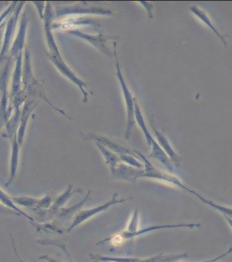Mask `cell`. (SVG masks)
Segmentation results:
<instances>
[{
	"mask_svg": "<svg viewBox=\"0 0 232 262\" xmlns=\"http://www.w3.org/2000/svg\"><path fill=\"white\" fill-rule=\"evenodd\" d=\"M201 227V224L200 223H179V224H168V225H154L150 226V227H146L144 229L138 230L137 232H134V233H128V232L123 231L115 235L114 236L110 237V238H105L100 241L97 244V245H103L107 242H111L113 244H120L124 240L131 239V238H136L139 235H145V234L149 233L152 231L159 230H168V229H180V228H187V229H200Z\"/></svg>",
	"mask_w": 232,
	"mask_h": 262,
	"instance_id": "1",
	"label": "cell"
},
{
	"mask_svg": "<svg viewBox=\"0 0 232 262\" xmlns=\"http://www.w3.org/2000/svg\"><path fill=\"white\" fill-rule=\"evenodd\" d=\"M116 43H113V53H114L115 63H116V75L118 80L120 82V86L124 95L125 101H126V113H127V123H126V129L125 133V138L126 140L129 139L132 133L133 128L134 127L136 120H135V110L134 101L135 98L133 97L132 94L130 92L127 84L123 78V74H122L121 69L119 62H118V56L116 52Z\"/></svg>",
	"mask_w": 232,
	"mask_h": 262,
	"instance_id": "2",
	"label": "cell"
},
{
	"mask_svg": "<svg viewBox=\"0 0 232 262\" xmlns=\"http://www.w3.org/2000/svg\"><path fill=\"white\" fill-rule=\"evenodd\" d=\"M134 152L136 156H139L141 161H143V164H144L145 172L144 174H143V178L164 181V182L172 184V185H174L175 187L180 188V189L189 192L190 188L185 186L182 183V181L179 178H177V176H173L170 172H164V171L157 169V167H155L154 165L150 162L146 156H143L142 153L140 152V151L134 150Z\"/></svg>",
	"mask_w": 232,
	"mask_h": 262,
	"instance_id": "3",
	"label": "cell"
},
{
	"mask_svg": "<svg viewBox=\"0 0 232 262\" xmlns=\"http://www.w3.org/2000/svg\"><path fill=\"white\" fill-rule=\"evenodd\" d=\"M119 194H113L111 200L98 207H94V208L88 209V210H80L77 212L76 216L74 217L72 221V225H70L69 228L67 229V232H72L74 229L78 227L79 225L84 223V222L88 221V219H91L92 217L95 216L100 212H105L107 210L112 207V206L117 205V204H123V203L127 202V201L132 200V197L123 198V199H118Z\"/></svg>",
	"mask_w": 232,
	"mask_h": 262,
	"instance_id": "4",
	"label": "cell"
},
{
	"mask_svg": "<svg viewBox=\"0 0 232 262\" xmlns=\"http://www.w3.org/2000/svg\"><path fill=\"white\" fill-rule=\"evenodd\" d=\"M70 34H73L76 37L81 38L84 40L88 41L91 45L95 46L96 49L103 52L105 55L108 57H111V53L108 49L106 45V42L109 39H116V37H110V36H104L100 34V35H90V34H85L82 31L77 30V29H70L68 30Z\"/></svg>",
	"mask_w": 232,
	"mask_h": 262,
	"instance_id": "5",
	"label": "cell"
},
{
	"mask_svg": "<svg viewBox=\"0 0 232 262\" xmlns=\"http://www.w3.org/2000/svg\"><path fill=\"white\" fill-rule=\"evenodd\" d=\"M144 172V169H140L129 165L120 163L111 174L116 179L134 183L138 179L143 178Z\"/></svg>",
	"mask_w": 232,
	"mask_h": 262,
	"instance_id": "6",
	"label": "cell"
},
{
	"mask_svg": "<svg viewBox=\"0 0 232 262\" xmlns=\"http://www.w3.org/2000/svg\"><path fill=\"white\" fill-rule=\"evenodd\" d=\"M152 128L153 130H154V134H155L156 138H157V143H159L160 147L165 151L168 157L170 158L174 166L177 168L180 167L182 158L176 152L175 150L172 147V145L169 142V139L166 138V135L157 129L153 123Z\"/></svg>",
	"mask_w": 232,
	"mask_h": 262,
	"instance_id": "7",
	"label": "cell"
},
{
	"mask_svg": "<svg viewBox=\"0 0 232 262\" xmlns=\"http://www.w3.org/2000/svg\"><path fill=\"white\" fill-rule=\"evenodd\" d=\"M87 139L95 140V141L101 143L102 145L108 148V149H111V151L116 153V154L118 153L119 155H130V156L137 157V156L135 154L134 149L125 147V146L120 145V143H117L116 141L109 139V138H106V137L98 135L89 134L88 135Z\"/></svg>",
	"mask_w": 232,
	"mask_h": 262,
	"instance_id": "8",
	"label": "cell"
},
{
	"mask_svg": "<svg viewBox=\"0 0 232 262\" xmlns=\"http://www.w3.org/2000/svg\"><path fill=\"white\" fill-rule=\"evenodd\" d=\"M73 189L74 186L72 184L67 186L65 192L61 194L59 197H57V199L54 201L52 205L51 206L50 208L48 210L49 217H52L54 216V215H57L59 210L62 208V207L65 205V203L72 198L74 194L82 193L81 189H77V190L75 191Z\"/></svg>",
	"mask_w": 232,
	"mask_h": 262,
	"instance_id": "9",
	"label": "cell"
},
{
	"mask_svg": "<svg viewBox=\"0 0 232 262\" xmlns=\"http://www.w3.org/2000/svg\"><path fill=\"white\" fill-rule=\"evenodd\" d=\"M189 11L192 13V14H195L197 18H198L200 20H201L205 26H208V28L216 34L217 37L221 40V42L224 44L225 46H227L226 40H225V36L223 35L221 33L219 32V31L217 30L216 27H215L214 23L212 22L210 16L207 15L205 11H202V10L200 9L197 7V6H191L190 8H189Z\"/></svg>",
	"mask_w": 232,
	"mask_h": 262,
	"instance_id": "10",
	"label": "cell"
},
{
	"mask_svg": "<svg viewBox=\"0 0 232 262\" xmlns=\"http://www.w3.org/2000/svg\"><path fill=\"white\" fill-rule=\"evenodd\" d=\"M189 192L197 197L200 202L203 203L205 205L212 207L214 210L218 211L219 212L222 214L223 216H227L232 219V207H226V206L217 204V203L213 202V201L203 197L200 193H198L197 191L193 190V189H190Z\"/></svg>",
	"mask_w": 232,
	"mask_h": 262,
	"instance_id": "11",
	"label": "cell"
},
{
	"mask_svg": "<svg viewBox=\"0 0 232 262\" xmlns=\"http://www.w3.org/2000/svg\"><path fill=\"white\" fill-rule=\"evenodd\" d=\"M97 146L99 150L101 151L102 155L105 158V163L109 166L110 169H111V172L113 173V171L116 169L117 166L120 163V158L119 156L116 154V153L113 152V151H110L108 148L102 145L101 143L97 142L95 141Z\"/></svg>",
	"mask_w": 232,
	"mask_h": 262,
	"instance_id": "12",
	"label": "cell"
},
{
	"mask_svg": "<svg viewBox=\"0 0 232 262\" xmlns=\"http://www.w3.org/2000/svg\"><path fill=\"white\" fill-rule=\"evenodd\" d=\"M19 143L17 141V138H14V143L12 147V156L11 160V169H10L9 179L6 184V187H8L12 184L15 179L16 170H17L18 160H19Z\"/></svg>",
	"mask_w": 232,
	"mask_h": 262,
	"instance_id": "13",
	"label": "cell"
},
{
	"mask_svg": "<svg viewBox=\"0 0 232 262\" xmlns=\"http://www.w3.org/2000/svg\"><path fill=\"white\" fill-rule=\"evenodd\" d=\"M90 199H91V190L88 191L86 196L84 198L83 200L77 203L76 205L72 206V207H68V208L60 209L59 212H57V216L60 217V219H67V217L72 216L74 213L80 210L81 207L84 205V204L88 202V200H90Z\"/></svg>",
	"mask_w": 232,
	"mask_h": 262,
	"instance_id": "14",
	"label": "cell"
},
{
	"mask_svg": "<svg viewBox=\"0 0 232 262\" xmlns=\"http://www.w3.org/2000/svg\"><path fill=\"white\" fill-rule=\"evenodd\" d=\"M0 204H3V206H6L8 209L15 211V212L20 214L22 216L29 219L31 222H34V219H33V217L29 216L26 212H23L22 210L18 208L16 204L13 202L12 199H11V196L7 195L4 191L2 190V189H0Z\"/></svg>",
	"mask_w": 232,
	"mask_h": 262,
	"instance_id": "15",
	"label": "cell"
},
{
	"mask_svg": "<svg viewBox=\"0 0 232 262\" xmlns=\"http://www.w3.org/2000/svg\"><path fill=\"white\" fill-rule=\"evenodd\" d=\"M90 258L95 261L102 262H137L139 258L133 257H111L105 255L90 254Z\"/></svg>",
	"mask_w": 232,
	"mask_h": 262,
	"instance_id": "16",
	"label": "cell"
},
{
	"mask_svg": "<svg viewBox=\"0 0 232 262\" xmlns=\"http://www.w3.org/2000/svg\"><path fill=\"white\" fill-rule=\"evenodd\" d=\"M13 202L16 205L21 207H37L39 199L35 198L28 197V196H21V197H11Z\"/></svg>",
	"mask_w": 232,
	"mask_h": 262,
	"instance_id": "17",
	"label": "cell"
},
{
	"mask_svg": "<svg viewBox=\"0 0 232 262\" xmlns=\"http://www.w3.org/2000/svg\"><path fill=\"white\" fill-rule=\"evenodd\" d=\"M33 225L36 227L38 232H49V233H56L62 235L64 233V230L58 226L54 224H44V225H36L34 222H31Z\"/></svg>",
	"mask_w": 232,
	"mask_h": 262,
	"instance_id": "18",
	"label": "cell"
},
{
	"mask_svg": "<svg viewBox=\"0 0 232 262\" xmlns=\"http://www.w3.org/2000/svg\"><path fill=\"white\" fill-rule=\"evenodd\" d=\"M120 161H123L126 164L137 168V169H144V164L142 161H140L136 157L130 155H119Z\"/></svg>",
	"mask_w": 232,
	"mask_h": 262,
	"instance_id": "19",
	"label": "cell"
},
{
	"mask_svg": "<svg viewBox=\"0 0 232 262\" xmlns=\"http://www.w3.org/2000/svg\"><path fill=\"white\" fill-rule=\"evenodd\" d=\"M138 225H139V209H136V210L133 212L132 216L130 219L129 223H128L127 228L125 230V232L128 233H134V232H137Z\"/></svg>",
	"mask_w": 232,
	"mask_h": 262,
	"instance_id": "20",
	"label": "cell"
},
{
	"mask_svg": "<svg viewBox=\"0 0 232 262\" xmlns=\"http://www.w3.org/2000/svg\"><path fill=\"white\" fill-rule=\"evenodd\" d=\"M53 203L54 202H53L52 193H47L42 199H39V202L36 207L40 210H47L50 208Z\"/></svg>",
	"mask_w": 232,
	"mask_h": 262,
	"instance_id": "21",
	"label": "cell"
},
{
	"mask_svg": "<svg viewBox=\"0 0 232 262\" xmlns=\"http://www.w3.org/2000/svg\"><path fill=\"white\" fill-rule=\"evenodd\" d=\"M141 5H143V6H144V8H146V10H147L148 11V14H149V19H151V18H153L152 15V8H153V5L151 4V3H148V2H141Z\"/></svg>",
	"mask_w": 232,
	"mask_h": 262,
	"instance_id": "22",
	"label": "cell"
},
{
	"mask_svg": "<svg viewBox=\"0 0 232 262\" xmlns=\"http://www.w3.org/2000/svg\"><path fill=\"white\" fill-rule=\"evenodd\" d=\"M58 247H60L61 250L65 253V254L67 255V259H68L69 262H74L72 261V258H71L70 255H69L68 251H67V248L66 245L65 244L60 243L58 245Z\"/></svg>",
	"mask_w": 232,
	"mask_h": 262,
	"instance_id": "23",
	"label": "cell"
},
{
	"mask_svg": "<svg viewBox=\"0 0 232 262\" xmlns=\"http://www.w3.org/2000/svg\"><path fill=\"white\" fill-rule=\"evenodd\" d=\"M39 259L44 260V261H46L47 262H61L59 261V260L56 259V258H53V257L50 256V255H42V256L39 257Z\"/></svg>",
	"mask_w": 232,
	"mask_h": 262,
	"instance_id": "24",
	"label": "cell"
},
{
	"mask_svg": "<svg viewBox=\"0 0 232 262\" xmlns=\"http://www.w3.org/2000/svg\"><path fill=\"white\" fill-rule=\"evenodd\" d=\"M223 217H224L225 220L226 221V222L228 223V225H229V227H231L232 230V219L227 216H223Z\"/></svg>",
	"mask_w": 232,
	"mask_h": 262,
	"instance_id": "25",
	"label": "cell"
},
{
	"mask_svg": "<svg viewBox=\"0 0 232 262\" xmlns=\"http://www.w3.org/2000/svg\"><path fill=\"white\" fill-rule=\"evenodd\" d=\"M12 242H13V247H14V253H15L16 256H17V258H19V261L25 262V261H23L22 259H21L20 257H19V255H18L17 252H16V250L15 248V245H14V240L12 239Z\"/></svg>",
	"mask_w": 232,
	"mask_h": 262,
	"instance_id": "26",
	"label": "cell"
}]
</instances>
